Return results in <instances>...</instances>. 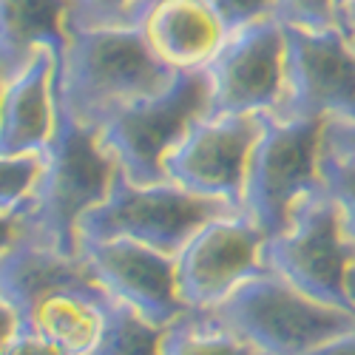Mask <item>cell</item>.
Instances as JSON below:
<instances>
[{"label": "cell", "mask_w": 355, "mask_h": 355, "mask_svg": "<svg viewBox=\"0 0 355 355\" xmlns=\"http://www.w3.org/2000/svg\"><path fill=\"white\" fill-rule=\"evenodd\" d=\"M176 77L139 28L71 32L57 66V108L88 131H100L116 111L151 97Z\"/></svg>", "instance_id": "6da1fadb"}, {"label": "cell", "mask_w": 355, "mask_h": 355, "mask_svg": "<svg viewBox=\"0 0 355 355\" xmlns=\"http://www.w3.org/2000/svg\"><path fill=\"white\" fill-rule=\"evenodd\" d=\"M116 165L103 154L97 131L83 128L57 108V131L49 145V165L20 208L3 214V245L32 242L66 256H77V225L100 205L114 182Z\"/></svg>", "instance_id": "7a4b0ae2"}, {"label": "cell", "mask_w": 355, "mask_h": 355, "mask_svg": "<svg viewBox=\"0 0 355 355\" xmlns=\"http://www.w3.org/2000/svg\"><path fill=\"white\" fill-rule=\"evenodd\" d=\"M208 313L264 355H307L355 327V310L324 304L273 270L242 282Z\"/></svg>", "instance_id": "3957f363"}, {"label": "cell", "mask_w": 355, "mask_h": 355, "mask_svg": "<svg viewBox=\"0 0 355 355\" xmlns=\"http://www.w3.org/2000/svg\"><path fill=\"white\" fill-rule=\"evenodd\" d=\"M211 111V83L205 69H182L162 92L142 97L97 131L103 154L131 182H165V157L173 151L191 125Z\"/></svg>", "instance_id": "277c9868"}, {"label": "cell", "mask_w": 355, "mask_h": 355, "mask_svg": "<svg viewBox=\"0 0 355 355\" xmlns=\"http://www.w3.org/2000/svg\"><path fill=\"white\" fill-rule=\"evenodd\" d=\"M230 211L242 208H233L225 199L191 193L171 180L137 185L116 168L105 199L83 214L77 225V242L134 239L168 256H176L202 225Z\"/></svg>", "instance_id": "5b68a950"}, {"label": "cell", "mask_w": 355, "mask_h": 355, "mask_svg": "<svg viewBox=\"0 0 355 355\" xmlns=\"http://www.w3.org/2000/svg\"><path fill=\"white\" fill-rule=\"evenodd\" d=\"M321 116H302V120H282L264 111L261 134L250 151L242 211L270 236H279L293 208L307 191L321 185Z\"/></svg>", "instance_id": "8992f818"}, {"label": "cell", "mask_w": 355, "mask_h": 355, "mask_svg": "<svg viewBox=\"0 0 355 355\" xmlns=\"http://www.w3.org/2000/svg\"><path fill=\"white\" fill-rule=\"evenodd\" d=\"M355 261V245L341 225L327 188L318 185L307 191L293 208L287 227L264 242L268 270L284 276L313 299L355 310L347 293V270Z\"/></svg>", "instance_id": "52a82bcc"}, {"label": "cell", "mask_w": 355, "mask_h": 355, "mask_svg": "<svg viewBox=\"0 0 355 355\" xmlns=\"http://www.w3.org/2000/svg\"><path fill=\"white\" fill-rule=\"evenodd\" d=\"M211 83L208 114L273 111L287 83V32L276 17L242 26L225 37L205 66Z\"/></svg>", "instance_id": "ba28073f"}, {"label": "cell", "mask_w": 355, "mask_h": 355, "mask_svg": "<svg viewBox=\"0 0 355 355\" xmlns=\"http://www.w3.org/2000/svg\"><path fill=\"white\" fill-rule=\"evenodd\" d=\"M264 233L245 211L202 225L176 253V284L188 310H211L242 282L268 270Z\"/></svg>", "instance_id": "9c48e42d"}, {"label": "cell", "mask_w": 355, "mask_h": 355, "mask_svg": "<svg viewBox=\"0 0 355 355\" xmlns=\"http://www.w3.org/2000/svg\"><path fill=\"white\" fill-rule=\"evenodd\" d=\"M287 32V83L279 105L270 111L282 120H347L355 123V49L341 28L327 32Z\"/></svg>", "instance_id": "30bf717a"}, {"label": "cell", "mask_w": 355, "mask_h": 355, "mask_svg": "<svg viewBox=\"0 0 355 355\" xmlns=\"http://www.w3.org/2000/svg\"><path fill=\"white\" fill-rule=\"evenodd\" d=\"M259 134L261 114L202 116L165 157V176L191 193L242 208L248 162Z\"/></svg>", "instance_id": "8fae6325"}, {"label": "cell", "mask_w": 355, "mask_h": 355, "mask_svg": "<svg viewBox=\"0 0 355 355\" xmlns=\"http://www.w3.org/2000/svg\"><path fill=\"white\" fill-rule=\"evenodd\" d=\"M77 256L100 287L157 327H168L188 310L176 284V256L134 239H80Z\"/></svg>", "instance_id": "7c38bea8"}, {"label": "cell", "mask_w": 355, "mask_h": 355, "mask_svg": "<svg viewBox=\"0 0 355 355\" xmlns=\"http://www.w3.org/2000/svg\"><path fill=\"white\" fill-rule=\"evenodd\" d=\"M57 54L40 49L17 74L3 80L0 157L43 151L57 131Z\"/></svg>", "instance_id": "4fadbf2b"}, {"label": "cell", "mask_w": 355, "mask_h": 355, "mask_svg": "<svg viewBox=\"0 0 355 355\" xmlns=\"http://www.w3.org/2000/svg\"><path fill=\"white\" fill-rule=\"evenodd\" d=\"M97 282L80 256H66L32 242H9L0 256V304H9L28 330L32 310L51 290Z\"/></svg>", "instance_id": "5bb4252c"}, {"label": "cell", "mask_w": 355, "mask_h": 355, "mask_svg": "<svg viewBox=\"0 0 355 355\" xmlns=\"http://www.w3.org/2000/svg\"><path fill=\"white\" fill-rule=\"evenodd\" d=\"M145 35L162 60L182 69H205L227 37L208 0H162L145 23Z\"/></svg>", "instance_id": "9a60e30c"}, {"label": "cell", "mask_w": 355, "mask_h": 355, "mask_svg": "<svg viewBox=\"0 0 355 355\" xmlns=\"http://www.w3.org/2000/svg\"><path fill=\"white\" fill-rule=\"evenodd\" d=\"M108 302L111 293L97 282L51 290L32 310V330L66 355H88L105 330Z\"/></svg>", "instance_id": "2e32d148"}, {"label": "cell", "mask_w": 355, "mask_h": 355, "mask_svg": "<svg viewBox=\"0 0 355 355\" xmlns=\"http://www.w3.org/2000/svg\"><path fill=\"white\" fill-rule=\"evenodd\" d=\"M66 46V0H0V80L17 74L40 49L63 60Z\"/></svg>", "instance_id": "e0dca14e"}, {"label": "cell", "mask_w": 355, "mask_h": 355, "mask_svg": "<svg viewBox=\"0 0 355 355\" xmlns=\"http://www.w3.org/2000/svg\"><path fill=\"white\" fill-rule=\"evenodd\" d=\"M162 355H259V349L230 333L208 310H185L165 327Z\"/></svg>", "instance_id": "ac0fdd59"}, {"label": "cell", "mask_w": 355, "mask_h": 355, "mask_svg": "<svg viewBox=\"0 0 355 355\" xmlns=\"http://www.w3.org/2000/svg\"><path fill=\"white\" fill-rule=\"evenodd\" d=\"M162 336L165 327H157L131 304L111 295L105 330L88 355H162Z\"/></svg>", "instance_id": "d6986e66"}, {"label": "cell", "mask_w": 355, "mask_h": 355, "mask_svg": "<svg viewBox=\"0 0 355 355\" xmlns=\"http://www.w3.org/2000/svg\"><path fill=\"white\" fill-rule=\"evenodd\" d=\"M162 0H66V26L71 32L92 28H139Z\"/></svg>", "instance_id": "ffe728a7"}, {"label": "cell", "mask_w": 355, "mask_h": 355, "mask_svg": "<svg viewBox=\"0 0 355 355\" xmlns=\"http://www.w3.org/2000/svg\"><path fill=\"white\" fill-rule=\"evenodd\" d=\"M46 165H49V148L0 157V216L20 208L37 191Z\"/></svg>", "instance_id": "44dd1931"}, {"label": "cell", "mask_w": 355, "mask_h": 355, "mask_svg": "<svg viewBox=\"0 0 355 355\" xmlns=\"http://www.w3.org/2000/svg\"><path fill=\"white\" fill-rule=\"evenodd\" d=\"M321 185L333 196L336 208L341 214V225L355 245V154H338L321 148Z\"/></svg>", "instance_id": "7402d4cb"}, {"label": "cell", "mask_w": 355, "mask_h": 355, "mask_svg": "<svg viewBox=\"0 0 355 355\" xmlns=\"http://www.w3.org/2000/svg\"><path fill=\"white\" fill-rule=\"evenodd\" d=\"M338 3L341 0H276L273 17L290 28L327 32L338 26Z\"/></svg>", "instance_id": "603a6c76"}, {"label": "cell", "mask_w": 355, "mask_h": 355, "mask_svg": "<svg viewBox=\"0 0 355 355\" xmlns=\"http://www.w3.org/2000/svg\"><path fill=\"white\" fill-rule=\"evenodd\" d=\"M208 3L225 23L227 35L256 20L273 17V9H276V0H208Z\"/></svg>", "instance_id": "cb8c5ba5"}, {"label": "cell", "mask_w": 355, "mask_h": 355, "mask_svg": "<svg viewBox=\"0 0 355 355\" xmlns=\"http://www.w3.org/2000/svg\"><path fill=\"white\" fill-rule=\"evenodd\" d=\"M0 355H66V352L49 338H43L37 330H20L9 341H0Z\"/></svg>", "instance_id": "d4e9b609"}, {"label": "cell", "mask_w": 355, "mask_h": 355, "mask_svg": "<svg viewBox=\"0 0 355 355\" xmlns=\"http://www.w3.org/2000/svg\"><path fill=\"white\" fill-rule=\"evenodd\" d=\"M321 148L338 154H355V123L347 120H324Z\"/></svg>", "instance_id": "484cf974"}, {"label": "cell", "mask_w": 355, "mask_h": 355, "mask_svg": "<svg viewBox=\"0 0 355 355\" xmlns=\"http://www.w3.org/2000/svg\"><path fill=\"white\" fill-rule=\"evenodd\" d=\"M307 355H355V327L341 333V336H336V338H330L327 344L315 347Z\"/></svg>", "instance_id": "4316f807"}, {"label": "cell", "mask_w": 355, "mask_h": 355, "mask_svg": "<svg viewBox=\"0 0 355 355\" xmlns=\"http://www.w3.org/2000/svg\"><path fill=\"white\" fill-rule=\"evenodd\" d=\"M338 28L347 43L355 49V0H341L338 3Z\"/></svg>", "instance_id": "83f0119b"}, {"label": "cell", "mask_w": 355, "mask_h": 355, "mask_svg": "<svg viewBox=\"0 0 355 355\" xmlns=\"http://www.w3.org/2000/svg\"><path fill=\"white\" fill-rule=\"evenodd\" d=\"M347 293H349V299L355 304V261L349 264V270H347Z\"/></svg>", "instance_id": "f1b7e54d"}, {"label": "cell", "mask_w": 355, "mask_h": 355, "mask_svg": "<svg viewBox=\"0 0 355 355\" xmlns=\"http://www.w3.org/2000/svg\"><path fill=\"white\" fill-rule=\"evenodd\" d=\"M259 355H264V352H259Z\"/></svg>", "instance_id": "f546056e"}]
</instances>
